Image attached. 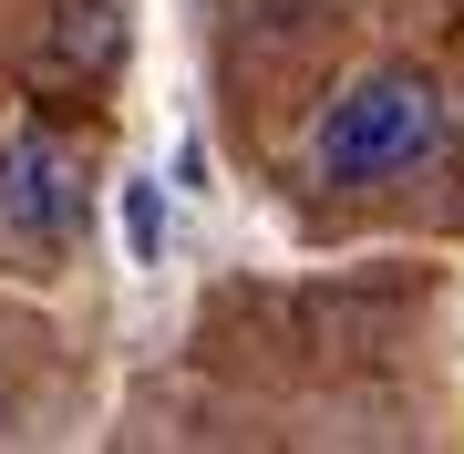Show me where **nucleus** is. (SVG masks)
Segmentation results:
<instances>
[{"label":"nucleus","instance_id":"7ed1b4c3","mask_svg":"<svg viewBox=\"0 0 464 454\" xmlns=\"http://www.w3.org/2000/svg\"><path fill=\"white\" fill-rule=\"evenodd\" d=\"M114 63H124V0H52V32H42L52 83H114Z\"/></svg>","mask_w":464,"mask_h":454},{"label":"nucleus","instance_id":"f257e3e1","mask_svg":"<svg viewBox=\"0 0 464 454\" xmlns=\"http://www.w3.org/2000/svg\"><path fill=\"white\" fill-rule=\"evenodd\" d=\"M433 145H444V83L413 72V63H382V72H362V83L310 124V176L372 197V186L423 176Z\"/></svg>","mask_w":464,"mask_h":454},{"label":"nucleus","instance_id":"f03ea898","mask_svg":"<svg viewBox=\"0 0 464 454\" xmlns=\"http://www.w3.org/2000/svg\"><path fill=\"white\" fill-rule=\"evenodd\" d=\"M0 227L32 258H63L72 227H83V155L63 145V124H11L0 135Z\"/></svg>","mask_w":464,"mask_h":454}]
</instances>
